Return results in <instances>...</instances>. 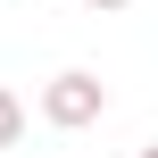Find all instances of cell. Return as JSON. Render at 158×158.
<instances>
[{
  "instance_id": "6da1fadb",
  "label": "cell",
  "mask_w": 158,
  "mask_h": 158,
  "mask_svg": "<svg viewBox=\"0 0 158 158\" xmlns=\"http://www.w3.org/2000/svg\"><path fill=\"white\" fill-rule=\"evenodd\" d=\"M42 117H50V125H67V133H75V125H100V117H108V83H100V75H83V67H67V75H50V83H42Z\"/></svg>"
},
{
  "instance_id": "7a4b0ae2",
  "label": "cell",
  "mask_w": 158,
  "mask_h": 158,
  "mask_svg": "<svg viewBox=\"0 0 158 158\" xmlns=\"http://www.w3.org/2000/svg\"><path fill=\"white\" fill-rule=\"evenodd\" d=\"M17 133H25V108H17V92H8V83H0V150H8V142H17Z\"/></svg>"
},
{
  "instance_id": "3957f363",
  "label": "cell",
  "mask_w": 158,
  "mask_h": 158,
  "mask_svg": "<svg viewBox=\"0 0 158 158\" xmlns=\"http://www.w3.org/2000/svg\"><path fill=\"white\" fill-rule=\"evenodd\" d=\"M83 8H100V17H117V8H125V0H83Z\"/></svg>"
},
{
  "instance_id": "277c9868",
  "label": "cell",
  "mask_w": 158,
  "mask_h": 158,
  "mask_svg": "<svg viewBox=\"0 0 158 158\" xmlns=\"http://www.w3.org/2000/svg\"><path fill=\"white\" fill-rule=\"evenodd\" d=\"M142 158H158V142H142Z\"/></svg>"
}]
</instances>
